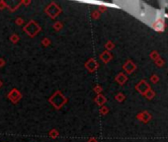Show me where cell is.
Here are the masks:
<instances>
[{
    "label": "cell",
    "mask_w": 168,
    "mask_h": 142,
    "mask_svg": "<svg viewBox=\"0 0 168 142\" xmlns=\"http://www.w3.org/2000/svg\"><path fill=\"white\" fill-rule=\"evenodd\" d=\"M67 101H68V99L66 98L63 95V93H62L61 91H59V90L55 91V93L49 98V103H51V104L53 105V107H55L57 111L61 109V107L67 103Z\"/></svg>",
    "instance_id": "cell-1"
},
{
    "label": "cell",
    "mask_w": 168,
    "mask_h": 142,
    "mask_svg": "<svg viewBox=\"0 0 168 142\" xmlns=\"http://www.w3.org/2000/svg\"><path fill=\"white\" fill-rule=\"evenodd\" d=\"M23 31L26 32V34L29 36L35 38V36L42 31V27H41L35 20H30L29 22L23 27Z\"/></svg>",
    "instance_id": "cell-2"
},
{
    "label": "cell",
    "mask_w": 168,
    "mask_h": 142,
    "mask_svg": "<svg viewBox=\"0 0 168 142\" xmlns=\"http://www.w3.org/2000/svg\"><path fill=\"white\" fill-rule=\"evenodd\" d=\"M62 9L60 8L59 5H57L55 2H51L48 6L45 9V13H46L48 16H49V18L51 19H55L57 16L61 13Z\"/></svg>",
    "instance_id": "cell-3"
},
{
    "label": "cell",
    "mask_w": 168,
    "mask_h": 142,
    "mask_svg": "<svg viewBox=\"0 0 168 142\" xmlns=\"http://www.w3.org/2000/svg\"><path fill=\"white\" fill-rule=\"evenodd\" d=\"M7 98L13 103V104H17L19 101L22 99V94L19 90H17L16 88H13L11 91L8 93Z\"/></svg>",
    "instance_id": "cell-4"
},
{
    "label": "cell",
    "mask_w": 168,
    "mask_h": 142,
    "mask_svg": "<svg viewBox=\"0 0 168 142\" xmlns=\"http://www.w3.org/2000/svg\"><path fill=\"white\" fill-rule=\"evenodd\" d=\"M84 67L86 68V70H88V72L93 73V72H95L97 69H98L99 63L94 58H90V59H88L87 61L85 62V64H84Z\"/></svg>",
    "instance_id": "cell-5"
},
{
    "label": "cell",
    "mask_w": 168,
    "mask_h": 142,
    "mask_svg": "<svg viewBox=\"0 0 168 142\" xmlns=\"http://www.w3.org/2000/svg\"><path fill=\"white\" fill-rule=\"evenodd\" d=\"M94 102L96 103L98 106H100V107H102L103 105L106 103V98H105L104 96H103L102 94H99V95H97V96L95 97V99H94Z\"/></svg>",
    "instance_id": "cell-6"
},
{
    "label": "cell",
    "mask_w": 168,
    "mask_h": 142,
    "mask_svg": "<svg viewBox=\"0 0 168 142\" xmlns=\"http://www.w3.org/2000/svg\"><path fill=\"white\" fill-rule=\"evenodd\" d=\"M111 58H112V55L110 54L109 51H104V52H102L100 55V59L102 60L104 63H108L110 60H111Z\"/></svg>",
    "instance_id": "cell-7"
},
{
    "label": "cell",
    "mask_w": 168,
    "mask_h": 142,
    "mask_svg": "<svg viewBox=\"0 0 168 142\" xmlns=\"http://www.w3.org/2000/svg\"><path fill=\"white\" fill-rule=\"evenodd\" d=\"M59 130L55 129V128H53V129H51V130L49 132V136L51 137V138H53V139L57 138V137H59Z\"/></svg>",
    "instance_id": "cell-8"
},
{
    "label": "cell",
    "mask_w": 168,
    "mask_h": 142,
    "mask_svg": "<svg viewBox=\"0 0 168 142\" xmlns=\"http://www.w3.org/2000/svg\"><path fill=\"white\" fill-rule=\"evenodd\" d=\"M62 28H63V24H62L61 22H59V21L55 22V23L53 25V29L55 30V31H57V32L60 31V30H61Z\"/></svg>",
    "instance_id": "cell-9"
},
{
    "label": "cell",
    "mask_w": 168,
    "mask_h": 142,
    "mask_svg": "<svg viewBox=\"0 0 168 142\" xmlns=\"http://www.w3.org/2000/svg\"><path fill=\"white\" fill-rule=\"evenodd\" d=\"M19 40H20V36L17 35V34H12L11 36H10V40H11V42L14 44H16L17 42H19Z\"/></svg>",
    "instance_id": "cell-10"
},
{
    "label": "cell",
    "mask_w": 168,
    "mask_h": 142,
    "mask_svg": "<svg viewBox=\"0 0 168 142\" xmlns=\"http://www.w3.org/2000/svg\"><path fill=\"white\" fill-rule=\"evenodd\" d=\"M41 44H42V46H43L49 47V46H51V40H49V38H44L42 40V42H41Z\"/></svg>",
    "instance_id": "cell-11"
},
{
    "label": "cell",
    "mask_w": 168,
    "mask_h": 142,
    "mask_svg": "<svg viewBox=\"0 0 168 142\" xmlns=\"http://www.w3.org/2000/svg\"><path fill=\"white\" fill-rule=\"evenodd\" d=\"M93 91L95 92L97 95L101 94V92H102V87H101L100 85H96L95 87L93 88Z\"/></svg>",
    "instance_id": "cell-12"
},
{
    "label": "cell",
    "mask_w": 168,
    "mask_h": 142,
    "mask_svg": "<svg viewBox=\"0 0 168 142\" xmlns=\"http://www.w3.org/2000/svg\"><path fill=\"white\" fill-rule=\"evenodd\" d=\"M15 23L17 24L18 26H22V25H24V19L23 18H21V17H19V18H17L16 20H15Z\"/></svg>",
    "instance_id": "cell-13"
},
{
    "label": "cell",
    "mask_w": 168,
    "mask_h": 142,
    "mask_svg": "<svg viewBox=\"0 0 168 142\" xmlns=\"http://www.w3.org/2000/svg\"><path fill=\"white\" fill-rule=\"evenodd\" d=\"M7 8V3L4 0H0V10H3Z\"/></svg>",
    "instance_id": "cell-14"
},
{
    "label": "cell",
    "mask_w": 168,
    "mask_h": 142,
    "mask_svg": "<svg viewBox=\"0 0 168 142\" xmlns=\"http://www.w3.org/2000/svg\"><path fill=\"white\" fill-rule=\"evenodd\" d=\"M108 107H102L100 109V113L102 115H106V113H108Z\"/></svg>",
    "instance_id": "cell-15"
},
{
    "label": "cell",
    "mask_w": 168,
    "mask_h": 142,
    "mask_svg": "<svg viewBox=\"0 0 168 142\" xmlns=\"http://www.w3.org/2000/svg\"><path fill=\"white\" fill-rule=\"evenodd\" d=\"M116 80H117V81H118V82H119V83H121V84H122V83H124V81L126 80V78H125V77L123 76L122 74H120L119 76H118L117 78H116Z\"/></svg>",
    "instance_id": "cell-16"
},
{
    "label": "cell",
    "mask_w": 168,
    "mask_h": 142,
    "mask_svg": "<svg viewBox=\"0 0 168 142\" xmlns=\"http://www.w3.org/2000/svg\"><path fill=\"white\" fill-rule=\"evenodd\" d=\"M99 17H100V12H99L98 10L92 12V18L93 19H99Z\"/></svg>",
    "instance_id": "cell-17"
},
{
    "label": "cell",
    "mask_w": 168,
    "mask_h": 142,
    "mask_svg": "<svg viewBox=\"0 0 168 142\" xmlns=\"http://www.w3.org/2000/svg\"><path fill=\"white\" fill-rule=\"evenodd\" d=\"M105 47H106V48L108 49V50H110V49H112V48L114 47V44H112L111 42H108L106 44V46H105Z\"/></svg>",
    "instance_id": "cell-18"
},
{
    "label": "cell",
    "mask_w": 168,
    "mask_h": 142,
    "mask_svg": "<svg viewBox=\"0 0 168 142\" xmlns=\"http://www.w3.org/2000/svg\"><path fill=\"white\" fill-rule=\"evenodd\" d=\"M21 3H22V5L29 6L30 4H31V0H22V1H21Z\"/></svg>",
    "instance_id": "cell-19"
},
{
    "label": "cell",
    "mask_w": 168,
    "mask_h": 142,
    "mask_svg": "<svg viewBox=\"0 0 168 142\" xmlns=\"http://www.w3.org/2000/svg\"><path fill=\"white\" fill-rule=\"evenodd\" d=\"M5 64H6V61L4 60V58H0V68L4 67Z\"/></svg>",
    "instance_id": "cell-20"
},
{
    "label": "cell",
    "mask_w": 168,
    "mask_h": 142,
    "mask_svg": "<svg viewBox=\"0 0 168 142\" xmlns=\"http://www.w3.org/2000/svg\"><path fill=\"white\" fill-rule=\"evenodd\" d=\"M106 10H107V8L105 7V6H101V7H99L98 11L99 12H104V11H106Z\"/></svg>",
    "instance_id": "cell-21"
},
{
    "label": "cell",
    "mask_w": 168,
    "mask_h": 142,
    "mask_svg": "<svg viewBox=\"0 0 168 142\" xmlns=\"http://www.w3.org/2000/svg\"><path fill=\"white\" fill-rule=\"evenodd\" d=\"M87 142H97V139L95 138V137H90Z\"/></svg>",
    "instance_id": "cell-22"
},
{
    "label": "cell",
    "mask_w": 168,
    "mask_h": 142,
    "mask_svg": "<svg viewBox=\"0 0 168 142\" xmlns=\"http://www.w3.org/2000/svg\"><path fill=\"white\" fill-rule=\"evenodd\" d=\"M116 99H117L118 101H122L123 100V96H122V94H119L118 96H116Z\"/></svg>",
    "instance_id": "cell-23"
},
{
    "label": "cell",
    "mask_w": 168,
    "mask_h": 142,
    "mask_svg": "<svg viewBox=\"0 0 168 142\" xmlns=\"http://www.w3.org/2000/svg\"><path fill=\"white\" fill-rule=\"evenodd\" d=\"M2 85H3V82H2V81L0 80V87H2Z\"/></svg>",
    "instance_id": "cell-24"
}]
</instances>
